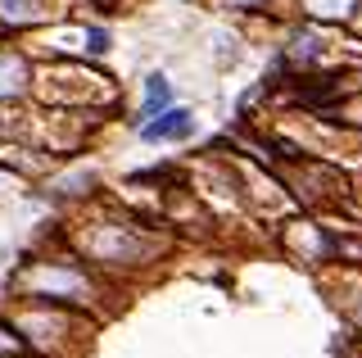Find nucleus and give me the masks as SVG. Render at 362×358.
Masks as SVG:
<instances>
[{
    "instance_id": "obj_4",
    "label": "nucleus",
    "mask_w": 362,
    "mask_h": 358,
    "mask_svg": "<svg viewBox=\"0 0 362 358\" xmlns=\"http://www.w3.org/2000/svg\"><path fill=\"white\" fill-rule=\"evenodd\" d=\"M95 5H100V9H109V0H95Z\"/></svg>"
},
{
    "instance_id": "obj_1",
    "label": "nucleus",
    "mask_w": 362,
    "mask_h": 358,
    "mask_svg": "<svg viewBox=\"0 0 362 358\" xmlns=\"http://www.w3.org/2000/svg\"><path fill=\"white\" fill-rule=\"evenodd\" d=\"M190 114L186 109H163L158 118H150V122H141V137L145 141H168V137H190Z\"/></svg>"
},
{
    "instance_id": "obj_2",
    "label": "nucleus",
    "mask_w": 362,
    "mask_h": 358,
    "mask_svg": "<svg viewBox=\"0 0 362 358\" xmlns=\"http://www.w3.org/2000/svg\"><path fill=\"white\" fill-rule=\"evenodd\" d=\"M168 100H173V86H168V77H150V82H145V105H141V118H154L158 109H168Z\"/></svg>"
},
{
    "instance_id": "obj_3",
    "label": "nucleus",
    "mask_w": 362,
    "mask_h": 358,
    "mask_svg": "<svg viewBox=\"0 0 362 358\" xmlns=\"http://www.w3.org/2000/svg\"><path fill=\"white\" fill-rule=\"evenodd\" d=\"M235 5H258V0H235Z\"/></svg>"
}]
</instances>
